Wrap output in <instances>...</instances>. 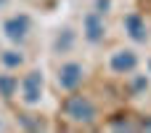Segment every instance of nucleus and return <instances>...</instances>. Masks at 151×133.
Returning a JSON list of instances; mask_svg holds the SVG:
<instances>
[{"label": "nucleus", "mask_w": 151, "mask_h": 133, "mask_svg": "<svg viewBox=\"0 0 151 133\" xmlns=\"http://www.w3.org/2000/svg\"><path fill=\"white\" fill-rule=\"evenodd\" d=\"M61 109H64V115H66L72 123H77V125H93V123L98 120V107H96L93 99H88L85 93H74V91H72V96L64 99Z\"/></svg>", "instance_id": "nucleus-1"}, {"label": "nucleus", "mask_w": 151, "mask_h": 133, "mask_svg": "<svg viewBox=\"0 0 151 133\" xmlns=\"http://www.w3.org/2000/svg\"><path fill=\"white\" fill-rule=\"evenodd\" d=\"M42 85H45L42 72H40V69H29V72L21 77V85H19L21 101H24L27 107H37V104L42 101Z\"/></svg>", "instance_id": "nucleus-2"}, {"label": "nucleus", "mask_w": 151, "mask_h": 133, "mask_svg": "<svg viewBox=\"0 0 151 133\" xmlns=\"http://www.w3.org/2000/svg\"><path fill=\"white\" fill-rule=\"evenodd\" d=\"M56 83H58V88L66 91V93L77 91V88L85 83V67H82L80 61H64V64L58 67V72H56Z\"/></svg>", "instance_id": "nucleus-3"}, {"label": "nucleus", "mask_w": 151, "mask_h": 133, "mask_svg": "<svg viewBox=\"0 0 151 133\" xmlns=\"http://www.w3.org/2000/svg\"><path fill=\"white\" fill-rule=\"evenodd\" d=\"M29 32H32V19H29V13H13V16H8V19L3 21V35H5L11 43H16V45H21V43L29 37Z\"/></svg>", "instance_id": "nucleus-4"}, {"label": "nucleus", "mask_w": 151, "mask_h": 133, "mask_svg": "<svg viewBox=\"0 0 151 133\" xmlns=\"http://www.w3.org/2000/svg\"><path fill=\"white\" fill-rule=\"evenodd\" d=\"M82 37H85L90 45H98V43H104V37H106V21H104V13H98L96 8L88 11L85 19H82Z\"/></svg>", "instance_id": "nucleus-5"}, {"label": "nucleus", "mask_w": 151, "mask_h": 133, "mask_svg": "<svg viewBox=\"0 0 151 133\" xmlns=\"http://www.w3.org/2000/svg\"><path fill=\"white\" fill-rule=\"evenodd\" d=\"M109 67H111L114 75H133L135 67H138V53H135L133 48H119V51L111 53Z\"/></svg>", "instance_id": "nucleus-6"}, {"label": "nucleus", "mask_w": 151, "mask_h": 133, "mask_svg": "<svg viewBox=\"0 0 151 133\" xmlns=\"http://www.w3.org/2000/svg\"><path fill=\"white\" fill-rule=\"evenodd\" d=\"M122 27H125V35H127L133 43H146L149 35H151L146 19H143L141 13H135V11H130V13L122 19Z\"/></svg>", "instance_id": "nucleus-7"}, {"label": "nucleus", "mask_w": 151, "mask_h": 133, "mask_svg": "<svg viewBox=\"0 0 151 133\" xmlns=\"http://www.w3.org/2000/svg\"><path fill=\"white\" fill-rule=\"evenodd\" d=\"M19 80H16V75H11V69H5V72H0V99H5V101H11L13 96H16V91H19Z\"/></svg>", "instance_id": "nucleus-8"}, {"label": "nucleus", "mask_w": 151, "mask_h": 133, "mask_svg": "<svg viewBox=\"0 0 151 133\" xmlns=\"http://www.w3.org/2000/svg\"><path fill=\"white\" fill-rule=\"evenodd\" d=\"M72 45H74V32H72L69 27H64V29L56 35L53 48H56V53H66V51H72Z\"/></svg>", "instance_id": "nucleus-9"}, {"label": "nucleus", "mask_w": 151, "mask_h": 133, "mask_svg": "<svg viewBox=\"0 0 151 133\" xmlns=\"http://www.w3.org/2000/svg\"><path fill=\"white\" fill-rule=\"evenodd\" d=\"M0 64L5 69H19V67H24V53L21 51H3L0 53Z\"/></svg>", "instance_id": "nucleus-10"}, {"label": "nucleus", "mask_w": 151, "mask_h": 133, "mask_svg": "<svg viewBox=\"0 0 151 133\" xmlns=\"http://www.w3.org/2000/svg\"><path fill=\"white\" fill-rule=\"evenodd\" d=\"M19 125L27 128V131H45V120H42L40 115H32V112L19 115Z\"/></svg>", "instance_id": "nucleus-11"}, {"label": "nucleus", "mask_w": 151, "mask_h": 133, "mask_svg": "<svg viewBox=\"0 0 151 133\" xmlns=\"http://www.w3.org/2000/svg\"><path fill=\"white\" fill-rule=\"evenodd\" d=\"M109 125H111V128H117V131H130V128H135V125L127 120V115H114V117L109 120Z\"/></svg>", "instance_id": "nucleus-12"}, {"label": "nucleus", "mask_w": 151, "mask_h": 133, "mask_svg": "<svg viewBox=\"0 0 151 133\" xmlns=\"http://www.w3.org/2000/svg\"><path fill=\"white\" fill-rule=\"evenodd\" d=\"M149 88V80H146V75H135L133 77V85H130V91L133 93H141V91H146Z\"/></svg>", "instance_id": "nucleus-13"}, {"label": "nucleus", "mask_w": 151, "mask_h": 133, "mask_svg": "<svg viewBox=\"0 0 151 133\" xmlns=\"http://www.w3.org/2000/svg\"><path fill=\"white\" fill-rule=\"evenodd\" d=\"M109 8H111V0H96V11H98V13H104V16H106V13H109Z\"/></svg>", "instance_id": "nucleus-14"}, {"label": "nucleus", "mask_w": 151, "mask_h": 133, "mask_svg": "<svg viewBox=\"0 0 151 133\" xmlns=\"http://www.w3.org/2000/svg\"><path fill=\"white\" fill-rule=\"evenodd\" d=\"M138 128H143V131H151V117H143V120H141V125H138Z\"/></svg>", "instance_id": "nucleus-15"}, {"label": "nucleus", "mask_w": 151, "mask_h": 133, "mask_svg": "<svg viewBox=\"0 0 151 133\" xmlns=\"http://www.w3.org/2000/svg\"><path fill=\"white\" fill-rule=\"evenodd\" d=\"M5 3H8V0H0V5H5Z\"/></svg>", "instance_id": "nucleus-16"}, {"label": "nucleus", "mask_w": 151, "mask_h": 133, "mask_svg": "<svg viewBox=\"0 0 151 133\" xmlns=\"http://www.w3.org/2000/svg\"><path fill=\"white\" fill-rule=\"evenodd\" d=\"M149 72H151V59H149Z\"/></svg>", "instance_id": "nucleus-17"}, {"label": "nucleus", "mask_w": 151, "mask_h": 133, "mask_svg": "<svg viewBox=\"0 0 151 133\" xmlns=\"http://www.w3.org/2000/svg\"><path fill=\"white\" fill-rule=\"evenodd\" d=\"M0 128H3V123H0Z\"/></svg>", "instance_id": "nucleus-18"}]
</instances>
